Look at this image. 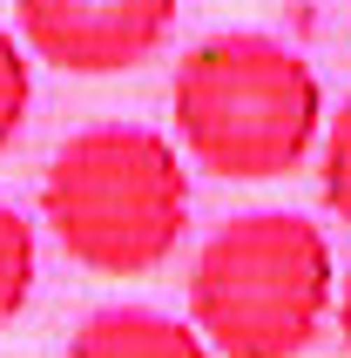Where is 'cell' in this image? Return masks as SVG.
<instances>
[{
    "label": "cell",
    "mask_w": 351,
    "mask_h": 358,
    "mask_svg": "<svg viewBox=\"0 0 351 358\" xmlns=\"http://www.w3.org/2000/svg\"><path fill=\"white\" fill-rule=\"evenodd\" d=\"M324 203L338 223H351V101L331 115V136H324Z\"/></svg>",
    "instance_id": "obj_8"
},
{
    "label": "cell",
    "mask_w": 351,
    "mask_h": 358,
    "mask_svg": "<svg viewBox=\"0 0 351 358\" xmlns=\"http://www.w3.org/2000/svg\"><path fill=\"white\" fill-rule=\"evenodd\" d=\"M20 41L61 75H129L176 27V0H14Z\"/></svg>",
    "instance_id": "obj_4"
},
{
    "label": "cell",
    "mask_w": 351,
    "mask_h": 358,
    "mask_svg": "<svg viewBox=\"0 0 351 358\" xmlns=\"http://www.w3.org/2000/svg\"><path fill=\"white\" fill-rule=\"evenodd\" d=\"M41 278V250H34V223L20 217L14 203H0V324H14L34 298Z\"/></svg>",
    "instance_id": "obj_6"
},
{
    "label": "cell",
    "mask_w": 351,
    "mask_h": 358,
    "mask_svg": "<svg viewBox=\"0 0 351 358\" xmlns=\"http://www.w3.org/2000/svg\"><path fill=\"white\" fill-rule=\"evenodd\" d=\"M169 108L189 162L223 182L291 176L324 129L317 68L271 34H216L189 48L176 61Z\"/></svg>",
    "instance_id": "obj_2"
},
{
    "label": "cell",
    "mask_w": 351,
    "mask_h": 358,
    "mask_svg": "<svg viewBox=\"0 0 351 358\" xmlns=\"http://www.w3.org/2000/svg\"><path fill=\"white\" fill-rule=\"evenodd\" d=\"M68 358H216V352L196 324H176L169 311L115 304V311H95L68 338Z\"/></svg>",
    "instance_id": "obj_5"
},
{
    "label": "cell",
    "mask_w": 351,
    "mask_h": 358,
    "mask_svg": "<svg viewBox=\"0 0 351 358\" xmlns=\"http://www.w3.org/2000/svg\"><path fill=\"white\" fill-rule=\"evenodd\" d=\"M338 298L331 243L311 217L250 210L203 243L189 271V324L216 358H297Z\"/></svg>",
    "instance_id": "obj_3"
},
{
    "label": "cell",
    "mask_w": 351,
    "mask_h": 358,
    "mask_svg": "<svg viewBox=\"0 0 351 358\" xmlns=\"http://www.w3.org/2000/svg\"><path fill=\"white\" fill-rule=\"evenodd\" d=\"M41 217L68 264L95 278H149L189 230V169L176 142L142 122H95L55 149Z\"/></svg>",
    "instance_id": "obj_1"
},
{
    "label": "cell",
    "mask_w": 351,
    "mask_h": 358,
    "mask_svg": "<svg viewBox=\"0 0 351 358\" xmlns=\"http://www.w3.org/2000/svg\"><path fill=\"white\" fill-rule=\"evenodd\" d=\"M338 331H345V345H351V271H345V291H338Z\"/></svg>",
    "instance_id": "obj_9"
},
{
    "label": "cell",
    "mask_w": 351,
    "mask_h": 358,
    "mask_svg": "<svg viewBox=\"0 0 351 358\" xmlns=\"http://www.w3.org/2000/svg\"><path fill=\"white\" fill-rule=\"evenodd\" d=\"M27 101H34V75H27V55H20V41L0 27V156L14 149L20 122H27Z\"/></svg>",
    "instance_id": "obj_7"
}]
</instances>
